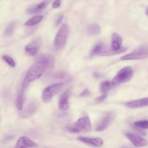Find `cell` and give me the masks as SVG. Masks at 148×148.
I'll return each instance as SVG.
<instances>
[{
    "label": "cell",
    "instance_id": "14",
    "mask_svg": "<svg viewBox=\"0 0 148 148\" xmlns=\"http://www.w3.org/2000/svg\"><path fill=\"white\" fill-rule=\"evenodd\" d=\"M69 91L66 90L62 93L60 97L58 103V109L62 112H65L68 110L69 108Z\"/></svg>",
    "mask_w": 148,
    "mask_h": 148
},
{
    "label": "cell",
    "instance_id": "17",
    "mask_svg": "<svg viewBox=\"0 0 148 148\" xmlns=\"http://www.w3.org/2000/svg\"><path fill=\"white\" fill-rule=\"evenodd\" d=\"M123 43L122 38L117 33L114 32L112 35L110 47L114 50H119L121 48Z\"/></svg>",
    "mask_w": 148,
    "mask_h": 148
},
{
    "label": "cell",
    "instance_id": "23",
    "mask_svg": "<svg viewBox=\"0 0 148 148\" xmlns=\"http://www.w3.org/2000/svg\"><path fill=\"white\" fill-rule=\"evenodd\" d=\"M16 25V23L15 21H13L10 23L5 31V35L6 36H9L12 35L14 31Z\"/></svg>",
    "mask_w": 148,
    "mask_h": 148
},
{
    "label": "cell",
    "instance_id": "26",
    "mask_svg": "<svg viewBox=\"0 0 148 148\" xmlns=\"http://www.w3.org/2000/svg\"><path fill=\"white\" fill-rule=\"evenodd\" d=\"M62 19H63V15L61 14H59V15L56 17V20H55V21H54V24H55V25L58 26V25L61 23Z\"/></svg>",
    "mask_w": 148,
    "mask_h": 148
},
{
    "label": "cell",
    "instance_id": "27",
    "mask_svg": "<svg viewBox=\"0 0 148 148\" xmlns=\"http://www.w3.org/2000/svg\"><path fill=\"white\" fill-rule=\"evenodd\" d=\"M60 6H61V0H55L52 4V7L53 8H54V9L58 8Z\"/></svg>",
    "mask_w": 148,
    "mask_h": 148
},
{
    "label": "cell",
    "instance_id": "15",
    "mask_svg": "<svg viewBox=\"0 0 148 148\" xmlns=\"http://www.w3.org/2000/svg\"><path fill=\"white\" fill-rule=\"evenodd\" d=\"M38 144L26 136H21L17 140L16 147H38Z\"/></svg>",
    "mask_w": 148,
    "mask_h": 148
},
{
    "label": "cell",
    "instance_id": "29",
    "mask_svg": "<svg viewBox=\"0 0 148 148\" xmlns=\"http://www.w3.org/2000/svg\"><path fill=\"white\" fill-rule=\"evenodd\" d=\"M93 76L95 77V78H98L101 76V74L97 72H94L93 74H92Z\"/></svg>",
    "mask_w": 148,
    "mask_h": 148
},
{
    "label": "cell",
    "instance_id": "1",
    "mask_svg": "<svg viewBox=\"0 0 148 148\" xmlns=\"http://www.w3.org/2000/svg\"><path fill=\"white\" fill-rule=\"evenodd\" d=\"M54 58L51 55L41 56L36 62L28 69L22 82V87L25 88L34 80L39 78L47 69L53 66Z\"/></svg>",
    "mask_w": 148,
    "mask_h": 148
},
{
    "label": "cell",
    "instance_id": "19",
    "mask_svg": "<svg viewBox=\"0 0 148 148\" xmlns=\"http://www.w3.org/2000/svg\"><path fill=\"white\" fill-rule=\"evenodd\" d=\"M20 90V91L18 92L16 100V107L18 111H20L21 109H23L24 102V88Z\"/></svg>",
    "mask_w": 148,
    "mask_h": 148
},
{
    "label": "cell",
    "instance_id": "5",
    "mask_svg": "<svg viewBox=\"0 0 148 148\" xmlns=\"http://www.w3.org/2000/svg\"><path fill=\"white\" fill-rule=\"evenodd\" d=\"M134 73V69L131 66H127L121 68L114 77L112 81L113 86H115L120 83H124L130 81Z\"/></svg>",
    "mask_w": 148,
    "mask_h": 148
},
{
    "label": "cell",
    "instance_id": "2",
    "mask_svg": "<svg viewBox=\"0 0 148 148\" xmlns=\"http://www.w3.org/2000/svg\"><path fill=\"white\" fill-rule=\"evenodd\" d=\"M127 47H122L119 50H114L111 47L103 43H99L94 46L90 51L91 56L98 55L100 56H109L122 53L127 50Z\"/></svg>",
    "mask_w": 148,
    "mask_h": 148
},
{
    "label": "cell",
    "instance_id": "6",
    "mask_svg": "<svg viewBox=\"0 0 148 148\" xmlns=\"http://www.w3.org/2000/svg\"><path fill=\"white\" fill-rule=\"evenodd\" d=\"M63 83H54L49 86L46 87L42 94V100L45 103H47L50 102L53 96L58 94L63 88Z\"/></svg>",
    "mask_w": 148,
    "mask_h": 148
},
{
    "label": "cell",
    "instance_id": "11",
    "mask_svg": "<svg viewBox=\"0 0 148 148\" xmlns=\"http://www.w3.org/2000/svg\"><path fill=\"white\" fill-rule=\"evenodd\" d=\"M125 136L136 147H143L147 145V141L138 135L131 133H125Z\"/></svg>",
    "mask_w": 148,
    "mask_h": 148
},
{
    "label": "cell",
    "instance_id": "13",
    "mask_svg": "<svg viewBox=\"0 0 148 148\" xmlns=\"http://www.w3.org/2000/svg\"><path fill=\"white\" fill-rule=\"evenodd\" d=\"M50 0H43L38 4H34L30 6L27 10V12L29 14L38 13L42 11L49 4Z\"/></svg>",
    "mask_w": 148,
    "mask_h": 148
},
{
    "label": "cell",
    "instance_id": "9",
    "mask_svg": "<svg viewBox=\"0 0 148 148\" xmlns=\"http://www.w3.org/2000/svg\"><path fill=\"white\" fill-rule=\"evenodd\" d=\"M77 139L86 145L91 147H100L103 144V140L101 138H91L86 136H79Z\"/></svg>",
    "mask_w": 148,
    "mask_h": 148
},
{
    "label": "cell",
    "instance_id": "20",
    "mask_svg": "<svg viewBox=\"0 0 148 148\" xmlns=\"http://www.w3.org/2000/svg\"><path fill=\"white\" fill-rule=\"evenodd\" d=\"M43 18V16H42V15H38V16H34V17H31V18H29V20H28L24 24L25 25H27V26L35 25L38 24V23H39L42 21Z\"/></svg>",
    "mask_w": 148,
    "mask_h": 148
},
{
    "label": "cell",
    "instance_id": "8",
    "mask_svg": "<svg viewBox=\"0 0 148 148\" xmlns=\"http://www.w3.org/2000/svg\"><path fill=\"white\" fill-rule=\"evenodd\" d=\"M38 106L36 102H32L28 104L23 110H21L19 115L23 119H28L32 116L38 110Z\"/></svg>",
    "mask_w": 148,
    "mask_h": 148
},
{
    "label": "cell",
    "instance_id": "12",
    "mask_svg": "<svg viewBox=\"0 0 148 148\" xmlns=\"http://www.w3.org/2000/svg\"><path fill=\"white\" fill-rule=\"evenodd\" d=\"M113 117L114 116L112 113H107L98 123L96 127V130L97 131H102L105 130L112 123Z\"/></svg>",
    "mask_w": 148,
    "mask_h": 148
},
{
    "label": "cell",
    "instance_id": "21",
    "mask_svg": "<svg viewBox=\"0 0 148 148\" xmlns=\"http://www.w3.org/2000/svg\"><path fill=\"white\" fill-rule=\"evenodd\" d=\"M112 87H113V86L112 82L103 81L99 84V90L102 94H105L110 90Z\"/></svg>",
    "mask_w": 148,
    "mask_h": 148
},
{
    "label": "cell",
    "instance_id": "3",
    "mask_svg": "<svg viewBox=\"0 0 148 148\" xmlns=\"http://www.w3.org/2000/svg\"><path fill=\"white\" fill-rule=\"evenodd\" d=\"M69 34V27L68 24H63L59 28L54 40V46L57 50H61L66 45Z\"/></svg>",
    "mask_w": 148,
    "mask_h": 148
},
{
    "label": "cell",
    "instance_id": "24",
    "mask_svg": "<svg viewBox=\"0 0 148 148\" xmlns=\"http://www.w3.org/2000/svg\"><path fill=\"white\" fill-rule=\"evenodd\" d=\"M2 59L10 66H11V67L16 66V62H15V61L10 56H7V55H4V56H2Z\"/></svg>",
    "mask_w": 148,
    "mask_h": 148
},
{
    "label": "cell",
    "instance_id": "16",
    "mask_svg": "<svg viewBox=\"0 0 148 148\" xmlns=\"http://www.w3.org/2000/svg\"><path fill=\"white\" fill-rule=\"evenodd\" d=\"M148 98L147 97H145L141 99H135L133 101H131L127 102L125 103V105L131 108H139L144 106H147Z\"/></svg>",
    "mask_w": 148,
    "mask_h": 148
},
{
    "label": "cell",
    "instance_id": "18",
    "mask_svg": "<svg viewBox=\"0 0 148 148\" xmlns=\"http://www.w3.org/2000/svg\"><path fill=\"white\" fill-rule=\"evenodd\" d=\"M87 31L88 35L91 36H96L100 34L101 27L98 24L92 23L88 26Z\"/></svg>",
    "mask_w": 148,
    "mask_h": 148
},
{
    "label": "cell",
    "instance_id": "25",
    "mask_svg": "<svg viewBox=\"0 0 148 148\" xmlns=\"http://www.w3.org/2000/svg\"><path fill=\"white\" fill-rule=\"evenodd\" d=\"M91 95V91H90L89 89L86 88L84 89L79 95L80 97H89Z\"/></svg>",
    "mask_w": 148,
    "mask_h": 148
},
{
    "label": "cell",
    "instance_id": "10",
    "mask_svg": "<svg viewBox=\"0 0 148 148\" xmlns=\"http://www.w3.org/2000/svg\"><path fill=\"white\" fill-rule=\"evenodd\" d=\"M41 42L40 38H36L28 44L25 47V52L26 54L30 56L35 55L40 47Z\"/></svg>",
    "mask_w": 148,
    "mask_h": 148
},
{
    "label": "cell",
    "instance_id": "22",
    "mask_svg": "<svg viewBox=\"0 0 148 148\" xmlns=\"http://www.w3.org/2000/svg\"><path fill=\"white\" fill-rule=\"evenodd\" d=\"M134 125L138 128L143 130H147L148 127V123L147 120L136 121L134 123Z\"/></svg>",
    "mask_w": 148,
    "mask_h": 148
},
{
    "label": "cell",
    "instance_id": "28",
    "mask_svg": "<svg viewBox=\"0 0 148 148\" xmlns=\"http://www.w3.org/2000/svg\"><path fill=\"white\" fill-rule=\"evenodd\" d=\"M106 95L105 94H103V95H102L101 96L96 98L95 99V101L97 102H101L103 101V100H105L106 99Z\"/></svg>",
    "mask_w": 148,
    "mask_h": 148
},
{
    "label": "cell",
    "instance_id": "4",
    "mask_svg": "<svg viewBox=\"0 0 148 148\" xmlns=\"http://www.w3.org/2000/svg\"><path fill=\"white\" fill-rule=\"evenodd\" d=\"M67 130L71 132L75 133L89 131L91 130V122L88 116H82L73 125L67 127Z\"/></svg>",
    "mask_w": 148,
    "mask_h": 148
},
{
    "label": "cell",
    "instance_id": "7",
    "mask_svg": "<svg viewBox=\"0 0 148 148\" xmlns=\"http://www.w3.org/2000/svg\"><path fill=\"white\" fill-rule=\"evenodd\" d=\"M147 58V46H142L138 48L132 52L122 56L121 60H143Z\"/></svg>",
    "mask_w": 148,
    "mask_h": 148
}]
</instances>
